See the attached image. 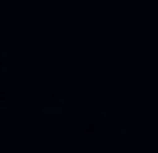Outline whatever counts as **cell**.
<instances>
[{
  "label": "cell",
  "mask_w": 158,
  "mask_h": 153,
  "mask_svg": "<svg viewBox=\"0 0 158 153\" xmlns=\"http://www.w3.org/2000/svg\"><path fill=\"white\" fill-rule=\"evenodd\" d=\"M41 100H44L47 106H62V103L68 100V88H64V85H47V88L41 91Z\"/></svg>",
  "instance_id": "1"
},
{
  "label": "cell",
  "mask_w": 158,
  "mask_h": 153,
  "mask_svg": "<svg viewBox=\"0 0 158 153\" xmlns=\"http://www.w3.org/2000/svg\"><path fill=\"white\" fill-rule=\"evenodd\" d=\"M102 130H106V121L102 118H97V115H88V118H85V136L88 138H97Z\"/></svg>",
  "instance_id": "2"
},
{
  "label": "cell",
  "mask_w": 158,
  "mask_h": 153,
  "mask_svg": "<svg viewBox=\"0 0 158 153\" xmlns=\"http://www.w3.org/2000/svg\"><path fill=\"white\" fill-rule=\"evenodd\" d=\"M0 100H9V91H6V85L0 83Z\"/></svg>",
  "instance_id": "3"
},
{
  "label": "cell",
  "mask_w": 158,
  "mask_h": 153,
  "mask_svg": "<svg viewBox=\"0 0 158 153\" xmlns=\"http://www.w3.org/2000/svg\"><path fill=\"white\" fill-rule=\"evenodd\" d=\"M6 106H9V100H0V115H6V112H9Z\"/></svg>",
  "instance_id": "4"
},
{
  "label": "cell",
  "mask_w": 158,
  "mask_h": 153,
  "mask_svg": "<svg viewBox=\"0 0 158 153\" xmlns=\"http://www.w3.org/2000/svg\"><path fill=\"white\" fill-rule=\"evenodd\" d=\"M3 71H6V56L0 53V74H3Z\"/></svg>",
  "instance_id": "5"
}]
</instances>
